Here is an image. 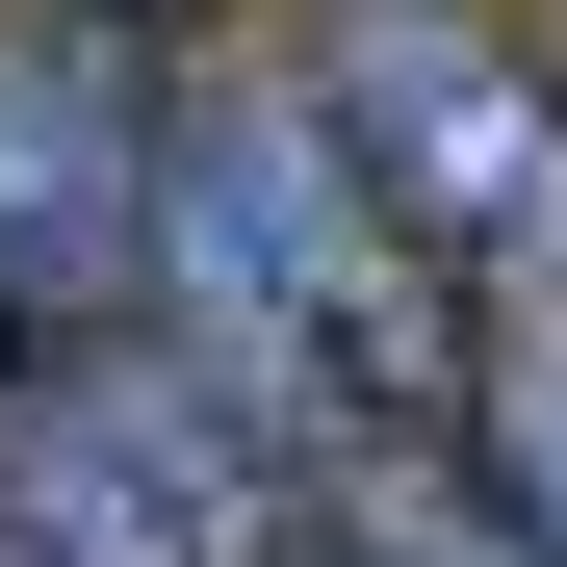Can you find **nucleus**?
<instances>
[{
	"mask_svg": "<svg viewBox=\"0 0 567 567\" xmlns=\"http://www.w3.org/2000/svg\"><path fill=\"white\" fill-rule=\"evenodd\" d=\"M155 336L207 361L284 464H388V439H464L491 284H464L388 181H361V130L258 52V78H181V130H155Z\"/></svg>",
	"mask_w": 567,
	"mask_h": 567,
	"instance_id": "nucleus-1",
	"label": "nucleus"
},
{
	"mask_svg": "<svg viewBox=\"0 0 567 567\" xmlns=\"http://www.w3.org/2000/svg\"><path fill=\"white\" fill-rule=\"evenodd\" d=\"M310 464H284L155 310L130 336H0V567H284Z\"/></svg>",
	"mask_w": 567,
	"mask_h": 567,
	"instance_id": "nucleus-2",
	"label": "nucleus"
},
{
	"mask_svg": "<svg viewBox=\"0 0 567 567\" xmlns=\"http://www.w3.org/2000/svg\"><path fill=\"white\" fill-rule=\"evenodd\" d=\"M284 78L361 130V181H388L464 284H567V78L491 27V0H310Z\"/></svg>",
	"mask_w": 567,
	"mask_h": 567,
	"instance_id": "nucleus-3",
	"label": "nucleus"
},
{
	"mask_svg": "<svg viewBox=\"0 0 567 567\" xmlns=\"http://www.w3.org/2000/svg\"><path fill=\"white\" fill-rule=\"evenodd\" d=\"M155 130H181V78L130 0H0V336L155 310Z\"/></svg>",
	"mask_w": 567,
	"mask_h": 567,
	"instance_id": "nucleus-4",
	"label": "nucleus"
},
{
	"mask_svg": "<svg viewBox=\"0 0 567 567\" xmlns=\"http://www.w3.org/2000/svg\"><path fill=\"white\" fill-rule=\"evenodd\" d=\"M464 491L567 567V284H491V336H464Z\"/></svg>",
	"mask_w": 567,
	"mask_h": 567,
	"instance_id": "nucleus-5",
	"label": "nucleus"
},
{
	"mask_svg": "<svg viewBox=\"0 0 567 567\" xmlns=\"http://www.w3.org/2000/svg\"><path fill=\"white\" fill-rule=\"evenodd\" d=\"M284 567H542V542L464 491V439H388V464H310V542Z\"/></svg>",
	"mask_w": 567,
	"mask_h": 567,
	"instance_id": "nucleus-6",
	"label": "nucleus"
}]
</instances>
